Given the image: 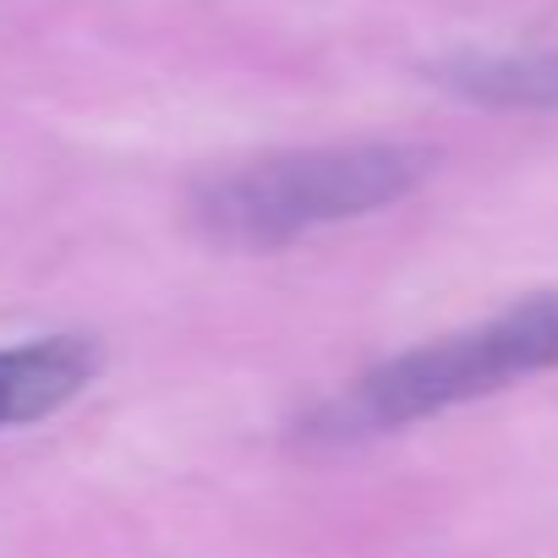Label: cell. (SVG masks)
Masks as SVG:
<instances>
[{
    "label": "cell",
    "instance_id": "6da1fadb",
    "mask_svg": "<svg viewBox=\"0 0 558 558\" xmlns=\"http://www.w3.org/2000/svg\"><path fill=\"white\" fill-rule=\"evenodd\" d=\"M553 367H558V291L525 296L476 329L427 340L416 351H400V356L367 367L340 395L313 405L296 422V438L302 444L384 438V433H400V427H416L454 405L487 400V395H498L531 373H553Z\"/></svg>",
    "mask_w": 558,
    "mask_h": 558
},
{
    "label": "cell",
    "instance_id": "7a4b0ae2",
    "mask_svg": "<svg viewBox=\"0 0 558 558\" xmlns=\"http://www.w3.org/2000/svg\"><path fill=\"white\" fill-rule=\"evenodd\" d=\"M433 170L427 148L411 143H335L246 159L208 175L186 214L203 241L225 252H279L324 225L367 219L405 203Z\"/></svg>",
    "mask_w": 558,
    "mask_h": 558
},
{
    "label": "cell",
    "instance_id": "3957f363",
    "mask_svg": "<svg viewBox=\"0 0 558 558\" xmlns=\"http://www.w3.org/2000/svg\"><path fill=\"white\" fill-rule=\"evenodd\" d=\"M105 367L94 335H45L23 345H0V433L28 427L72 405Z\"/></svg>",
    "mask_w": 558,
    "mask_h": 558
},
{
    "label": "cell",
    "instance_id": "277c9868",
    "mask_svg": "<svg viewBox=\"0 0 558 558\" xmlns=\"http://www.w3.org/2000/svg\"><path fill=\"white\" fill-rule=\"evenodd\" d=\"M433 83L482 110H558V50L454 56L433 72Z\"/></svg>",
    "mask_w": 558,
    "mask_h": 558
}]
</instances>
